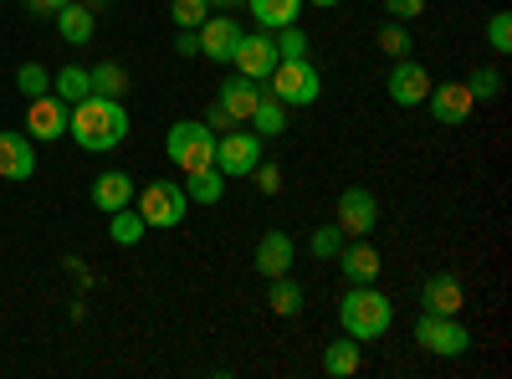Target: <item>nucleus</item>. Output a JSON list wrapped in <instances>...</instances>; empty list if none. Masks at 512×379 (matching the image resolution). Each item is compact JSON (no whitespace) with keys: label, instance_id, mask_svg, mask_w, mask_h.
<instances>
[{"label":"nucleus","instance_id":"nucleus-6","mask_svg":"<svg viewBox=\"0 0 512 379\" xmlns=\"http://www.w3.org/2000/svg\"><path fill=\"white\" fill-rule=\"evenodd\" d=\"M415 344H420L425 354H436V359H461L466 349H472V333L456 323V313H420Z\"/></svg>","mask_w":512,"mask_h":379},{"label":"nucleus","instance_id":"nucleus-37","mask_svg":"<svg viewBox=\"0 0 512 379\" xmlns=\"http://www.w3.org/2000/svg\"><path fill=\"white\" fill-rule=\"evenodd\" d=\"M384 11H390V21H410L425 11V0H384Z\"/></svg>","mask_w":512,"mask_h":379},{"label":"nucleus","instance_id":"nucleus-14","mask_svg":"<svg viewBox=\"0 0 512 379\" xmlns=\"http://www.w3.org/2000/svg\"><path fill=\"white\" fill-rule=\"evenodd\" d=\"M425 108H431V118L436 123H466L472 118V108H477V98L466 93V82H431V93H425Z\"/></svg>","mask_w":512,"mask_h":379},{"label":"nucleus","instance_id":"nucleus-25","mask_svg":"<svg viewBox=\"0 0 512 379\" xmlns=\"http://www.w3.org/2000/svg\"><path fill=\"white\" fill-rule=\"evenodd\" d=\"M267 303H272L277 318H297L308 298H303V287L292 282V272H282V277H272V287H267Z\"/></svg>","mask_w":512,"mask_h":379},{"label":"nucleus","instance_id":"nucleus-17","mask_svg":"<svg viewBox=\"0 0 512 379\" xmlns=\"http://www.w3.org/2000/svg\"><path fill=\"white\" fill-rule=\"evenodd\" d=\"M333 262H338V272H344L349 282H374V277H379V267H384V262H379V251H374L364 236H349V241H344V251H338Z\"/></svg>","mask_w":512,"mask_h":379},{"label":"nucleus","instance_id":"nucleus-33","mask_svg":"<svg viewBox=\"0 0 512 379\" xmlns=\"http://www.w3.org/2000/svg\"><path fill=\"white\" fill-rule=\"evenodd\" d=\"M205 16H210V6H205V0H169V21H175L180 31H195Z\"/></svg>","mask_w":512,"mask_h":379},{"label":"nucleus","instance_id":"nucleus-38","mask_svg":"<svg viewBox=\"0 0 512 379\" xmlns=\"http://www.w3.org/2000/svg\"><path fill=\"white\" fill-rule=\"evenodd\" d=\"M205 129H210V134H226V129H236V123L226 118V108H221V103H210V113H205Z\"/></svg>","mask_w":512,"mask_h":379},{"label":"nucleus","instance_id":"nucleus-9","mask_svg":"<svg viewBox=\"0 0 512 379\" xmlns=\"http://www.w3.org/2000/svg\"><path fill=\"white\" fill-rule=\"evenodd\" d=\"M231 67H236L241 77H251V82H267L272 67H277V41H272V31H262V26H256V31H241Z\"/></svg>","mask_w":512,"mask_h":379},{"label":"nucleus","instance_id":"nucleus-7","mask_svg":"<svg viewBox=\"0 0 512 379\" xmlns=\"http://www.w3.org/2000/svg\"><path fill=\"white\" fill-rule=\"evenodd\" d=\"M262 144H267V139H256L251 129H226V134H216V170H221L226 180H246L256 164H262Z\"/></svg>","mask_w":512,"mask_h":379},{"label":"nucleus","instance_id":"nucleus-22","mask_svg":"<svg viewBox=\"0 0 512 379\" xmlns=\"http://www.w3.org/2000/svg\"><path fill=\"white\" fill-rule=\"evenodd\" d=\"M246 11H251V21L262 26V31H282V26L297 21L303 0H246Z\"/></svg>","mask_w":512,"mask_h":379},{"label":"nucleus","instance_id":"nucleus-3","mask_svg":"<svg viewBox=\"0 0 512 379\" xmlns=\"http://www.w3.org/2000/svg\"><path fill=\"white\" fill-rule=\"evenodd\" d=\"M164 154L180 175L210 170V164H216V134L195 118H180V123H169V134H164Z\"/></svg>","mask_w":512,"mask_h":379},{"label":"nucleus","instance_id":"nucleus-43","mask_svg":"<svg viewBox=\"0 0 512 379\" xmlns=\"http://www.w3.org/2000/svg\"><path fill=\"white\" fill-rule=\"evenodd\" d=\"M88 6H93V0H88Z\"/></svg>","mask_w":512,"mask_h":379},{"label":"nucleus","instance_id":"nucleus-42","mask_svg":"<svg viewBox=\"0 0 512 379\" xmlns=\"http://www.w3.org/2000/svg\"><path fill=\"white\" fill-rule=\"evenodd\" d=\"M308 6H323L328 11V6H344V0H308Z\"/></svg>","mask_w":512,"mask_h":379},{"label":"nucleus","instance_id":"nucleus-19","mask_svg":"<svg viewBox=\"0 0 512 379\" xmlns=\"http://www.w3.org/2000/svg\"><path fill=\"white\" fill-rule=\"evenodd\" d=\"M134 175H123V170H108V175H98L93 180V205L103 210V216H113V210H123V205H134Z\"/></svg>","mask_w":512,"mask_h":379},{"label":"nucleus","instance_id":"nucleus-15","mask_svg":"<svg viewBox=\"0 0 512 379\" xmlns=\"http://www.w3.org/2000/svg\"><path fill=\"white\" fill-rule=\"evenodd\" d=\"M251 262H256V272H262V277L272 282V277L292 272L297 246H292V236H287V231H277V226H272V231H262V241H256V257H251Z\"/></svg>","mask_w":512,"mask_h":379},{"label":"nucleus","instance_id":"nucleus-35","mask_svg":"<svg viewBox=\"0 0 512 379\" xmlns=\"http://www.w3.org/2000/svg\"><path fill=\"white\" fill-rule=\"evenodd\" d=\"M379 47L390 52V57H410V31H405V21H390L379 31Z\"/></svg>","mask_w":512,"mask_h":379},{"label":"nucleus","instance_id":"nucleus-29","mask_svg":"<svg viewBox=\"0 0 512 379\" xmlns=\"http://www.w3.org/2000/svg\"><path fill=\"white\" fill-rule=\"evenodd\" d=\"M344 241H349V236H344V231H338V226L328 221V226H318V231L308 236V251H313L318 262H333L338 251H344Z\"/></svg>","mask_w":512,"mask_h":379},{"label":"nucleus","instance_id":"nucleus-31","mask_svg":"<svg viewBox=\"0 0 512 379\" xmlns=\"http://www.w3.org/2000/svg\"><path fill=\"white\" fill-rule=\"evenodd\" d=\"M466 93H472L477 103H492V98H502V72H497V67H477L472 77H466Z\"/></svg>","mask_w":512,"mask_h":379},{"label":"nucleus","instance_id":"nucleus-32","mask_svg":"<svg viewBox=\"0 0 512 379\" xmlns=\"http://www.w3.org/2000/svg\"><path fill=\"white\" fill-rule=\"evenodd\" d=\"M272 41H277V62L282 57H308V31L303 26H282V31H272Z\"/></svg>","mask_w":512,"mask_h":379},{"label":"nucleus","instance_id":"nucleus-28","mask_svg":"<svg viewBox=\"0 0 512 379\" xmlns=\"http://www.w3.org/2000/svg\"><path fill=\"white\" fill-rule=\"evenodd\" d=\"M93 72V93L98 98H123L128 93V72L118 67V62H98V67H88Z\"/></svg>","mask_w":512,"mask_h":379},{"label":"nucleus","instance_id":"nucleus-36","mask_svg":"<svg viewBox=\"0 0 512 379\" xmlns=\"http://www.w3.org/2000/svg\"><path fill=\"white\" fill-rule=\"evenodd\" d=\"M256 190H262V195H277L282 190V170H277V164H256Z\"/></svg>","mask_w":512,"mask_h":379},{"label":"nucleus","instance_id":"nucleus-2","mask_svg":"<svg viewBox=\"0 0 512 379\" xmlns=\"http://www.w3.org/2000/svg\"><path fill=\"white\" fill-rule=\"evenodd\" d=\"M390 323H395V303L384 298L374 282H349L344 303H338V328L359 344H374V339L390 333Z\"/></svg>","mask_w":512,"mask_h":379},{"label":"nucleus","instance_id":"nucleus-40","mask_svg":"<svg viewBox=\"0 0 512 379\" xmlns=\"http://www.w3.org/2000/svg\"><path fill=\"white\" fill-rule=\"evenodd\" d=\"M175 52H180V57H200V36H195V31H180V36H175Z\"/></svg>","mask_w":512,"mask_h":379},{"label":"nucleus","instance_id":"nucleus-39","mask_svg":"<svg viewBox=\"0 0 512 379\" xmlns=\"http://www.w3.org/2000/svg\"><path fill=\"white\" fill-rule=\"evenodd\" d=\"M62 6H72V0H26V16H57Z\"/></svg>","mask_w":512,"mask_h":379},{"label":"nucleus","instance_id":"nucleus-12","mask_svg":"<svg viewBox=\"0 0 512 379\" xmlns=\"http://www.w3.org/2000/svg\"><path fill=\"white\" fill-rule=\"evenodd\" d=\"M195 36H200V57H205V62H221V67H231V57H236V41H241L236 16H205V21L195 26Z\"/></svg>","mask_w":512,"mask_h":379},{"label":"nucleus","instance_id":"nucleus-23","mask_svg":"<svg viewBox=\"0 0 512 379\" xmlns=\"http://www.w3.org/2000/svg\"><path fill=\"white\" fill-rule=\"evenodd\" d=\"M246 129H251L256 139H282V129H287V103H277V98L262 88V103H256V113H251Z\"/></svg>","mask_w":512,"mask_h":379},{"label":"nucleus","instance_id":"nucleus-16","mask_svg":"<svg viewBox=\"0 0 512 379\" xmlns=\"http://www.w3.org/2000/svg\"><path fill=\"white\" fill-rule=\"evenodd\" d=\"M221 108H226V118L231 123H251V113H256V103H262V82H251V77H226L221 82V98H216Z\"/></svg>","mask_w":512,"mask_h":379},{"label":"nucleus","instance_id":"nucleus-26","mask_svg":"<svg viewBox=\"0 0 512 379\" xmlns=\"http://www.w3.org/2000/svg\"><path fill=\"white\" fill-rule=\"evenodd\" d=\"M144 216H139V210L134 205H123V210H113V216H108V236H113V246H139L144 241Z\"/></svg>","mask_w":512,"mask_h":379},{"label":"nucleus","instance_id":"nucleus-13","mask_svg":"<svg viewBox=\"0 0 512 379\" xmlns=\"http://www.w3.org/2000/svg\"><path fill=\"white\" fill-rule=\"evenodd\" d=\"M36 175V144L26 129L0 134V180H31Z\"/></svg>","mask_w":512,"mask_h":379},{"label":"nucleus","instance_id":"nucleus-27","mask_svg":"<svg viewBox=\"0 0 512 379\" xmlns=\"http://www.w3.org/2000/svg\"><path fill=\"white\" fill-rule=\"evenodd\" d=\"M52 93H57L62 103L88 98V93H93V72H88V67H62V72H52Z\"/></svg>","mask_w":512,"mask_h":379},{"label":"nucleus","instance_id":"nucleus-10","mask_svg":"<svg viewBox=\"0 0 512 379\" xmlns=\"http://www.w3.org/2000/svg\"><path fill=\"white\" fill-rule=\"evenodd\" d=\"M333 226L344 231V236H369V231L379 226V200H374V190H364V185H349L344 195H338Z\"/></svg>","mask_w":512,"mask_h":379},{"label":"nucleus","instance_id":"nucleus-24","mask_svg":"<svg viewBox=\"0 0 512 379\" xmlns=\"http://www.w3.org/2000/svg\"><path fill=\"white\" fill-rule=\"evenodd\" d=\"M185 195L195 200V205H221L226 200V175L210 164V170H195V175H185Z\"/></svg>","mask_w":512,"mask_h":379},{"label":"nucleus","instance_id":"nucleus-21","mask_svg":"<svg viewBox=\"0 0 512 379\" xmlns=\"http://www.w3.org/2000/svg\"><path fill=\"white\" fill-rule=\"evenodd\" d=\"M359 349H364V344L349 339V333H344V339H333V344L323 349V374H328V379H349V374H359V364H364Z\"/></svg>","mask_w":512,"mask_h":379},{"label":"nucleus","instance_id":"nucleus-34","mask_svg":"<svg viewBox=\"0 0 512 379\" xmlns=\"http://www.w3.org/2000/svg\"><path fill=\"white\" fill-rule=\"evenodd\" d=\"M487 41H492V52H497V57L512 52V11H492V21H487Z\"/></svg>","mask_w":512,"mask_h":379},{"label":"nucleus","instance_id":"nucleus-20","mask_svg":"<svg viewBox=\"0 0 512 379\" xmlns=\"http://www.w3.org/2000/svg\"><path fill=\"white\" fill-rule=\"evenodd\" d=\"M52 21H57V36L67 41V47H88V41H93V31H98V16H93V6H77V0H72V6H62Z\"/></svg>","mask_w":512,"mask_h":379},{"label":"nucleus","instance_id":"nucleus-4","mask_svg":"<svg viewBox=\"0 0 512 379\" xmlns=\"http://www.w3.org/2000/svg\"><path fill=\"white\" fill-rule=\"evenodd\" d=\"M267 93L277 103H287V108H313L323 98V77H318V67L308 57H282L272 67V77H267Z\"/></svg>","mask_w":512,"mask_h":379},{"label":"nucleus","instance_id":"nucleus-41","mask_svg":"<svg viewBox=\"0 0 512 379\" xmlns=\"http://www.w3.org/2000/svg\"><path fill=\"white\" fill-rule=\"evenodd\" d=\"M205 6H210V11H236L241 0H205Z\"/></svg>","mask_w":512,"mask_h":379},{"label":"nucleus","instance_id":"nucleus-5","mask_svg":"<svg viewBox=\"0 0 512 379\" xmlns=\"http://www.w3.org/2000/svg\"><path fill=\"white\" fill-rule=\"evenodd\" d=\"M134 200H139V216H144L149 231H175V226L190 216V195H185V185H175V180H154V185H144Z\"/></svg>","mask_w":512,"mask_h":379},{"label":"nucleus","instance_id":"nucleus-8","mask_svg":"<svg viewBox=\"0 0 512 379\" xmlns=\"http://www.w3.org/2000/svg\"><path fill=\"white\" fill-rule=\"evenodd\" d=\"M67 118H72V103H62L57 93L26 98V134H31V144H57V139H67Z\"/></svg>","mask_w":512,"mask_h":379},{"label":"nucleus","instance_id":"nucleus-18","mask_svg":"<svg viewBox=\"0 0 512 379\" xmlns=\"http://www.w3.org/2000/svg\"><path fill=\"white\" fill-rule=\"evenodd\" d=\"M461 303H466V292H461V282L451 272L425 277V287H420V308L425 313H461Z\"/></svg>","mask_w":512,"mask_h":379},{"label":"nucleus","instance_id":"nucleus-1","mask_svg":"<svg viewBox=\"0 0 512 379\" xmlns=\"http://www.w3.org/2000/svg\"><path fill=\"white\" fill-rule=\"evenodd\" d=\"M128 129H134V123H128L123 98H98V93L77 98L72 118H67V134L77 139V149H88V154H113L128 139Z\"/></svg>","mask_w":512,"mask_h":379},{"label":"nucleus","instance_id":"nucleus-11","mask_svg":"<svg viewBox=\"0 0 512 379\" xmlns=\"http://www.w3.org/2000/svg\"><path fill=\"white\" fill-rule=\"evenodd\" d=\"M384 93H390L400 108H420L425 93H431V72H425L420 62H410V57H395L390 77H384Z\"/></svg>","mask_w":512,"mask_h":379},{"label":"nucleus","instance_id":"nucleus-30","mask_svg":"<svg viewBox=\"0 0 512 379\" xmlns=\"http://www.w3.org/2000/svg\"><path fill=\"white\" fill-rule=\"evenodd\" d=\"M16 93H21V98H41V93H52V72L41 67V62H26V67L16 72Z\"/></svg>","mask_w":512,"mask_h":379}]
</instances>
